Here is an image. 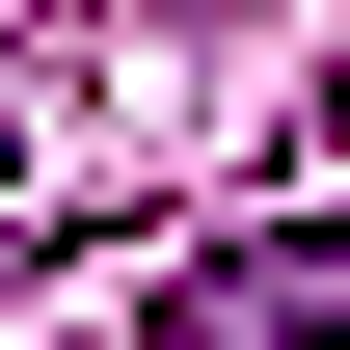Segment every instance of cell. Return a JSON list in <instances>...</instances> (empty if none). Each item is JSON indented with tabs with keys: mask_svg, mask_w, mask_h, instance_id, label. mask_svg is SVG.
Masks as SVG:
<instances>
[{
	"mask_svg": "<svg viewBox=\"0 0 350 350\" xmlns=\"http://www.w3.org/2000/svg\"><path fill=\"white\" fill-rule=\"evenodd\" d=\"M0 189H27V135H0Z\"/></svg>",
	"mask_w": 350,
	"mask_h": 350,
	"instance_id": "1",
	"label": "cell"
}]
</instances>
